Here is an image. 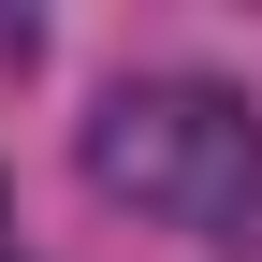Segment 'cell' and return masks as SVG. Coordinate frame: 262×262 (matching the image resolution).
Instances as JSON below:
<instances>
[{
  "label": "cell",
  "instance_id": "6da1fadb",
  "mask_svg": "<svg viewBox=\"0 0 262 262\" xmlns=\"http://www.w3.org/2000/svg\"><path fill=\"white\" fill-rule=\"evenodd\" d=\"M88 189L160 233H204V248H262V117L204 73H131L88 117Z\"/></svg>",
  "mask_w": 262,
  "mask_h": 262
}]
</instances>
